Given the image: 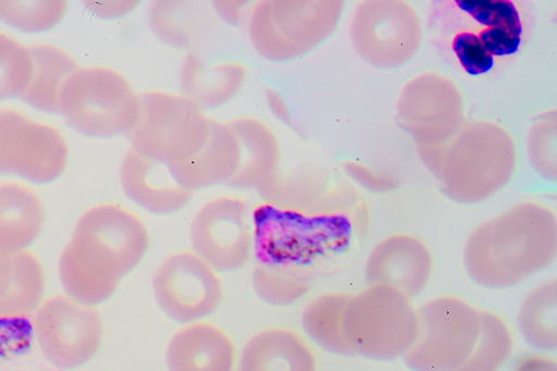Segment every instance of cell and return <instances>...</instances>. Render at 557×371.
Here are the masks:
<instances>
[{"label": "cell", "instance_id": "6da1fadb", "mask_svg": "<svg viewBox=\"0 0 557 371\" xmlns=\"http://www.w3.org/2000/svg\"><path fill=\"white\" fill-rule=\"evenodd\" d=\"M149 246V230L134 211L116 202L87 208L59 255L63 292L99 307L138 268Z\"/></svg>", "mask_w": 557, "mask_h": 371}, {"label": "cell", "instance_id": "7a4b0ae2", "mask_svg": "<svg viewBox=\"0 0 557 371\" xmlns=\"http://www.w3.org/2000/svg\"><path fill=\"white\" fill-rule=\"evenodd\" d=\"M557 255L553 219L539 205H522L469 238L463 252L468 276L488 289H508L549 269Z\"/></svg>", "mask_w": 557, "mask_h": 371}, {"label": "cell", "instance_id": "3957f363", "mask_svg": "<svg viewBox=\"0 0 557 371\" xmlns=\"http://www.w3.org/2000/svg\"><path fill=\"white\" fill-rule=\"evenodd\" d=\"M418 331L419 306L405 292L367 283L349 294L344 332L355 356L379 361L403 358Z\"/></svg>", "mask_w": 557, "mask_h": 371}, {"label": "cell", "instance_id": "277c9868", "mask_svg": "<svg viewBox=\"0 0 557 371\" xmlns=\"http://www.w3.org/2000/svg\"><path fill=\"white\" fill-rule=\"evenodd\" d=\"M60 112L74 129L110 137L134 127L139 102L117 71L101 65L78 66L62 86Z\"/></svg>", "mask_w": 557, "mask_h": 371}, {"label": "cell", "instance_id": "5b68a950", "mask_svg": "<svg viewBox=\"0 0 557 371\" xmlns=\"http://www.w3.org/2000/svg\"><path fill=\"white\" fill-rule=\"evenodd\" d=\"M482 308L455 294L430 297L419 306L418 335L403 357L413 371H457L480 332Z\"/></svg>", "mask_w": 557, "mask_h": 371}, {"label": "cell", "instance_id": "8992f818", "mask_svg": "<svg viewBox=\"0 0 557 371\" xmlns=\"http://www.w3.org/2000/svg\"><path fill=\"white\" fill-rule=\"evenodd\" d=\"M30 327L46 359L62 369L88 363L100 350L104 336L98 306L64 292L44 298L30 317Z\"/></svg>", "mask_w": 557, "mask_h": 371}, {"label": "cell", "instance_id": "52a82bcc", "mask_svg": "<svg viewBox=\"0 0 557 371\" xmlns=\"http://www.w3.org/2000/svg\"><path fill=\"white\" fill-rule=\"evenodd\" d=\"M221 274L193 249L173 251L154 268L152 293L171 319L182 324L207 320L223 300Z\"/></svg>", "mask_w": 557, "mask_h": 371}, {"label": "cell", "instance_id": "ba28073f", "mask_svg": "<svg viewBox=\"0 0 557 371\" xmlns=\"http://www.w3.org/2000/svg\"><path fill=\"white\" fill-rule=\"evenodd\" d=\"M69 160V146L54 125L14 108L0 109V174L36 184L58 180Z\"/></svg>", "mask_w": 557, "mask_h": 371}, {"label": "cell", "instance_id": "9c48e42d", "mask_svg": "<svg viewBox=\"0 0 557 371\" xmlns=\"http://www.w3.org/2000/svg\"><path fill=\"white\" fill-rule=\"evenodd\" d=\"M255 231L246 201L219 195L195 212L189 226L191 249L220 273L236 272L252 259Z\"/></svg>", "mask_w": 557, "mask_h": 371}, {"label": "cell", "instance_id": "30bf717a", "mask_svg": "<svg viewBox=\"0 0 557 371\" xmlns=\"http://www.w3.org/2000/svg\"><path fill=\"white\" fill-rule=\"evenodd\" d=\"M120 181L134 202L159 214L181 210L196 193L181 182L170 164L136 148L123 158Z\"/></svg>", "mask_w": 557, "mask_h": 371}, {"label": "cell", "instance_id": "8fae6325", "mask_svg": "<svg viewBox=\"0 0 557 371\" xmlns=\"http://www.w3.org/2000/svg\"><path fill=\"white\" fill-rule=\"evenodd\" d=\"M367 283L386 284L411 297L420 295L434 272V258L422 242L410 236L382 240L369 253L364 264Z\"/></svg>", "mask_w": 557, "mask_h": 371}, {"label": "cell", "instance_id": "7c38bea8", "mask_svg": "<svg viewBox=\"0 0 557 371\" xmlns=\"http://www.w3.org/2000/svg\"><path fill=\"white\" fill-rule=\"evenodd\" d=\"M237 360L232 337L208 320L183 324L166 348L170 371H235Z\"/></svg>", "mask_w": 557, "mask_h": 371}, {"label": "cell", "instance_id": "4fadbf2b", "mask_svg": "<svg viewBox=\"0 0 557 371\" xmlns=\"http://www.w3.org/2000/svg\"><path fill=\"white\" fill-rule=\"evenodd\" d=\"M237 371H318V360L300 333L286 326H269L245 343Z\"/></svg>", "mask_w": 557, "mask_h": 371}, {"label": "cell", "instance_id": "5bb4252c", "mask_svg": "<svg viewBox=\"0 0 557 371\" xmlns=\"http://www.w3.org/2000/svg\"><path fill=\"white\" fill-rule=\"evenodd\" d=\"M46 287L45 267L30 249L0 251V322L30 319Z\"/></svg>", "mask_w": 557, "mask_h": 371}, {"label": "cell", "instance_id": "9a60e30c", "mask_svg": "<svg viewBox=\"0 0 557 371\" xmlns=\"http://www.w3.org/2000/svg\"><path fill=\"white\" fill-rule=\"evenodd\" d=\"M46 209L27 184L0 182V251L29 250L42 232Z\"/></svg>", "mask_w": 557, "mask_h": 371}, {"label": "cell", "instance_id": "2e32d148", "mask_svg": "<svg viewBox=\"0 0 557 371\" xmlns=\"http://www.w3.org/2000/svg\"><path fill=\"white\" fill-rule=\"evenodd\" d=\"M251 280L260 299L272 306L287 307L310 294L315 274L309 263L261 258L252 268Z\"/></svg>", "mask_w": 557, "mask_h": 371}, {"label": "cell", "instance_id": "e0dca14e", "mask_svg": "<svg viewBox=\"0 0 557 371\" xmlns=\"http://www.w3.org/2000/svg\"><path fill=\"white\" fill-rule=\"evenodd\" d=\"M517 327L524 341L540 353L557 348V280L547 277L521 298L516 313Z\"/></svg>", "mask_w": 557, "mask_h": 371}, {"label": "cell", "instance_id": "ac0fdd59", "mask_svg": "<svg viewBox=\"0 0 557 371\" xmlns=\"http://www.w3.org/2000/svg\"><path fill=\"white\" fill-rule=\"evenodd\" d=\"M29 48L34 60L33 77L21 98L39 110L60 112L62 86L78 64L69 52L54 45L37 44Z\"/></svg>", "mask_w": 557, "mask_h": 371}, {"label": "cell", "instance_id": "d6986e66", "mask_svg": "<svg viewBox=\"0 0 557 371\" xmlns=\"http://www.w3.org/2000/svg\"><path fill=\"white\" fill-rule=\"evenodd\" d=\"M349 294L345 290L322 292L310 298L301 312L307 335L325 350L342 356H355L344 332Z\"/></svg>", "mask_w": 557, "mask_h": 371}, {"label": "cell", "instance_id": "ffe728a7", "mask_svg": "<svg viewBox=\"0 0 557 371\" xmlns=\"http://www.w3.org/2000/svg\"><path fill=\"white\" fill-rule=\"evenodd\" d=\"M513 348L515 335L509 322L500 313L482 308L476 342L457 371H500Z\"/></svg>", "mask_w": 557, "mask_h": 371}, {"label": "cell", "instance_id": "44dd1931", "mask_svg": "<svg viewBox=\"0 0 557 371\" xmlns=\"http://www.w3.org/2000/svg\"><path fill=\"white\" fill-rule=\"evenodd\" d=\"M34 71L30 48L0 32V100L22 96Z\"/></svg>", "mask_w": 557, "mask_h": 371}, {"label": "cell", "instance_id": "7402d4cb", "mask_svg": "<svg viewBox=\"0 0 557 371\" xmlns=\"http://www.w3.org/2000/svg\"><path fill=\"white\" fill-rule=\"evenodd\" d=\"M66 1L0 0V18L9 25L28 33L45 32L64 16Z\"/></svg>", "mask_w": 557, "mask_h": 371}, {"label": "cell", "instance_id": "603a6c76", "mask_svg": "<svg viewBox=\"0 0 557 371\" xmlns=\"http://www.w3.org/2000/svg\"><path fill=\"white\" fill-rule=\"evenodd\" d=\"M459 7L488 27L521 28L512 3L499 0H461Z\"/></svg>", "mask_w": 557, "mask_h": 371}, {"label": "cell", "instance_id": "cb8c5ba5", "mask_svg": "<svg viewBox=\"0 0 557 371\" xmlns=\"http://www.w3.org/2000/svg\"><path fill=\"white\" fill-rule=\"evenodd\" d=\"M454 50L466 71L471 75L487 72L493 66V55L484 48L478 35L461 33L454 40Z\"/></svg>", "mask_w": 557, "mask_h": 371}, {"label": "cell", "instance_id": "d4e9b609", "mask_svg": "<svg viewBox=\"0 0 557 371\" xmlns=\"http://www.w3.org/2000/svg\"><path fill=\"white\" fill-rule=\"evenodd\" d=\"M521 28L490 27L479 38L491 55L515 52L520 44Z\"/></svg>", "mask_w": 557, "mask_h": 371}, {"label": "cell", "instance_id": "484cf974", "mask_svg": "<svg viewBox=\"0 0 557 371\" xmlns=\"http://www.w3.org/2000/svg\"><path fill=\"white\" fill-rule=\"evenodd\" d=\"M511 371H557V361L545 353H529L517 360Z\"/></svg>", "mask_w": 557, "mask_h": 371}]
</instances>
